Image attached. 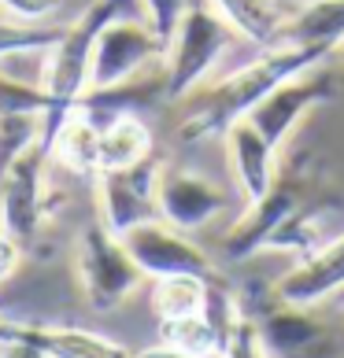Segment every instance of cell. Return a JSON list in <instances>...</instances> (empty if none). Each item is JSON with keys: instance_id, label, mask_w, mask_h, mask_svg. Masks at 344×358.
Returning a JSON list of instances; mask_svg holds the SVG:
<instances>
[{"instance_id": "cell-1", "label": "cell", "mask_w": 344, "mask_h": 358, "mask_svg": "<svg viewBox=\"0 0 344 358\" xmlns=\"http://www.w3.org/2000/svg\"><path fill=\"white\" fill-rule=\"evenodd\" d=\"M326 59H329L326 52H315V48H293V45L263 48V56L248 59L245 67L185 92L174 103V126H170L174 141L207 144L215 137H226L230 126L252 115L282 82L315 71Z\"/></svg>"}, {"instance_id": "cell-2", "label": "cell", "mask_w": 344, "mask_h": 358, "mask_svg": "<svg viewBox=\"0 0 344 358\" xmlns=\"http://www.w3.org/2000/svg\"><path fill=\"white\" fill-rule=\"evenodd\" d=\"M233 41H237V30L219 15V8L211 0H189L163 56L167 103H178L185 92L204 85L207 74L219 67V59L233 48Z\"/></svg>"}, {"instance_id": "cell-3", "label": "cell", "mask_w": 344, "mask_h": 358, "mask_svg": "<svg viewBox=\"0 0 344 358\" xmlns=\"http://www.w3.org/2000/svg\"><path fill=\"white\" fill-rule=\"evenodd\" d=\"M74 273L78 288L89 310L108 314L118 310L123 303L144 285V273L134 259H130L126 244L115 233H108V225L100 218H89L78 229L74 241Z\"/></svg>"}, {"instance_id": "cell-4", "label": "cell", "mask_w": 344, "mask_h": 358, "mask_svg": "<svg viewBox=\"0 0 344 358\" xmlns=\"http://www.w3.org/2000/svg\"><path fill=\"white\" fill-rule=\"evenodd\" d=\"M263 358H344V329L315 307L282 303L270 288L263 307L248 310Z\"/></svg>"}, {"instance_id": "cell-5", "label": "cell", "mask_w": 344, "mask_h": 358, "mask_svg": "<svg viewBox=\"0 0 344 358\" xmlns=\"http://www.w3.org/2000/svg\"><path fill=\"white\" fill-rule=\"evenodd\" d=\"M52 163V155L34 144L30 152H22L15 159V166L8 170L4 189H0V229H4L11 241H19V248L26 255H34L37 244H41V229L52 218L48 210V185H45V166Z\"/></svg>"}, {"instance_id": "cell-6", "label": "cell", "mask_w": 344, "mask_h": 358, "mask_svg": "<svg viewBox=\"0 0 344 358\" xmlns=\"http://www.w3.org/2000/svg\"><path fill=\"white\" fill-rule=\"evenodd\" d=\"M163 56H167V45L156 37L149 19H115V22L104 26L97 45H92L89 89L85 92L123 85L130 78L160 67Z\"/></svg>"}, {"instance_id": "cell-7", "label": "cell", "mask_w": 344, "mask_h": 358, "mask_svg": "<svg viewBox=\"0 0 344 358\" xmlns=\"http://www.w3.org/2000/svg\"><path fill=\"white\" fill-rule=\"evenodd\" d=\"M160 155H149L134 170H100L92 178L97 196V218L108 225V233L126 236L137 225L160 218L156 215V181H160Z\"/></svg>"}, {"instance_id": "cell-8", "label": "cell", "mask_w": 344, "mask_h": 358, "mask_svg": "<svg viewBox=\"0 0 344 358\" xmlns=\"http://www.w3.org/2000/svg\"><path fill=\"white\" fill-rule=\"evenodd\" d=\"M311 196L308 181L293 174H274V185L263 192V200L248 203L245 218L222 236V255L230 262H248L259 251H267L270 236L296 215V207Z\"/></svg>"}, {"instance_id": "cell-9", "label": "cell", "mask_w": 344, "mask_h": 358, "mask_svg": "<svg viewBox=\"0 0 344 358\" xmlns=\"http://www.w3.org/2000/svg\"><path fill=\"white\" fill-rule=\"evenodd\" d=\"M118 241L126 244L130 259L141 266L144 277H152V281H160V277H174V273H196V277H219L215 262L211 255L189 241V233L174 229V225H167L160 218L137 225V229H130L126 236H118Z\"/></svg>"}, {"instance_id": "cell-10", "label": "cell", "mask_w": 344, "mask_h": 358, "mask_svg": "<svg viewBox=\"0 0 344 358\" xmlns=\"http://www.w3.org/2000/svg\"><path fill=\"white\" fill-rule=\"evenodd\" d=\"M333 96H337V74L315 67L300 78L282 82L252 115H248V122L259 129L267 144L282 148V144L293 137V129L303 122V115L315 111L319 103H329Z\"/></svg>"}, {"instance_id": "cell-11", "label": "cell", "mask_w": 344, "mask_h": 358, "mask_svg": "<svg viewBox=\"0 0 344 358\" xmlns=\"http://www.w3.org/2000/svg\"><path fill=\"white\" fill-rule=\"evenodd\" d=\"M226 207L230 196L204 174L185 166L160 170V181H156V215H160V222L174 225L181 233H196L215 222Z\"/></svg>"}, {"instance_id": "cell-12", "label": "cell", "mask_w": 344, "mask_h": 358, "mask_svg": "<svg viewBox=\"0 0 344 358\" xmlns=\"http://www.w3.org/2000/svg\"><path fill=\"white\" fill-rule=\"evenodd\" d=\"M4 340L30 343V348L45 351L48 358H137L123 343H115L100 333H89V329H71V325H26V322L0 317V343Z\"/></svg>"}, {"instance_id": "cell-13", "label": "cell", "mask_w": 344, "mask_h": 358, "mask_svg": "<svg viewBox=\"0 0 344 358\" xmlns=\"http://www.w3.org/2000/svg\"><path fill=\"white\" fill-rule=\"evenodd\" d=\"M337 292H344V233L319 248L311 259H303L300 266H293L285 277H277L274 285V296L293 307H322Z\"/></svg>"}, {"instance_id": "cell-14", "label": "cell", "mask_w": 344, "mask_h": 358, "mask_svg": "<svg viewBox=\"0 0 344 358\" xmlns=\"http://www.w3.org/2000/svg\"><path fill=\"white\" fill-rule=\"evenodd\" d=\"M226 152H230V166H233L245 203L263 200V192L274 185V174H277V148L263 141V134L248 118H241L226 134Z\"/></svg>"}, {"instance_id": "cell-15", "label": "cell", "mask_w": 344, "mask_h": 358, "mask_svg": "<svg viewBox=\"0 0 344 358\" xmlns=\"http://www.w3.org/2000/svg\"><path fill=\"white\" fill-rule=\"evenodd\" d=\"M211 4L237 30V37H245L256 48L282 45V30L296 11V4L289 8V0H211Z\"/></svg>"}, {"instance_id": "cell-16", "label": "cell", "mask_w": 344, "mask_h": 358, "mask_svg": "<svg viewBox=\"0 0 344 358\" xmlns=\"http://www.w3.org/2000/svg\"><path fill=\"white\" fill-rule=\"evenodd\" d=\"M344 41V0H308L293 11L282 30V45L333 52Z\"/></svg>"}, {"instance_id": "cell-17", "label": "cell", "mask_w": 344, "mask_h": 358, "mask_svg": "<svg viewBox=\"0 0 344 358\" xmlns=\"http://www.w3.org/2000/svg\"><path fill=\"white\" fill-rule=\"evenodd\" d=\"M149 155H156L152 129L141 115H123L100 129V170H134Z\"/></svg>"}, {"instance_id": "cell-18", "label": "cell", "mask_w": 344, "mask_h": 358, "mask_svg": "<svg viewBox=\"0 0 344 358\" xmlns=\"http://www.w3.org/2000/svg\"><path fill=\"white\" fill-rule=\"evenodd\" d=\"M52 159L60 166H67L71 174L97 178L100 174V126L89 122L82 111H74L67 118V126L52 141Z\"/></svg>"}, {"instance_id": "cell-19", "label": "cell", "mask_w": 344, "mask_h": 358, "mask_svg": "<svg viewBox=\"0 0 344 358\" xmlns=\"http://www.w3.org/2000/svg\"><path fill=\"white\" fill-rule=\"evenodd\" d=\"M226 340H230V329L211 322L207 314H189V317L160 322V343L178 348V351L193 355V358H222Z\"/></svg>"}, {"instance_id": "cell-20", "label": "cell", "mask_w": 344, "mask_h": 358, "mask_svg": "<svg viewBox=\"0 0 344 358\" xmlns=\"http://www.w3.org/2000/svg\"><path fill=\"white\" fill-rule=\"evenodd\" d=\"M211 281H215V277H196V273L160 277L156 288H152V310H156V317H160V322H170V317L204 314Z\"/></svg>"}, {"instance_id": "cell-21", "label": "cell", "mask_w": 344, "mask_h": 358, "mask_svg": "<svg viewBox=\"0 0 344 358\" xmlns=\"http://www.w3.org/2000/svg\"><path fill=\"white\" fill-rule=\"evenodd\" d=\"M67 22H19V19H0V63L15 56H45L63 37Z\"/></svg>"}, {"instance_id": "cell-22", "label": "cell", "mask_w": 344, "mask_h": 358, "mask_svg": "<svg viewBox=\"0 0 344 358\" xmlns=\"http://www.w3.org/2000/svg\"><path fill=\"white\" fill-rule=\"evenodd\" d=\"M41 141V115H0V189L22 152Z\"/></svg>"}, {"instance_id": "cell-23", "label": "cell", "mask_w": 344, "mask_h": 358, "mask_svg": "<svg viewBox=\"0 0 344 358\" xmlns=\"http://www.w3.org/2000/svg\"><path fill=\"white\" fill-rule=\"evenodd\" d=\"M41 111H45L41 85H30L22 78L0 71V115H41Z\"/></svg>"}, {"instance_id": "cell-24", "label": "cell", "mask_w": 344, "mask_h": 358, "mask_svg": "<svg viewBox=\"0 0 344 358\" xmlns=\"http://www.w3.org/2000/svg\"><path fill=\"white\" fill-rule=\"evenodd\" d=\"M141 8H144V19H149V26L156 30V37H160L163 45H170V37H174L189 0H141Z\"/></svg>"}, {"instance_id": "cell-25", "label": "cell", "mask_w": 344, "mask_h": 358, "mask_svg": "<svg viewBox=\"0 0 344 358\" xmlns=\"http://www.w3.org/2000/svg\"><path fill=\"white\" fill-rule=\"evenodd\" d=\"M63 0H0V11L19 22H52Z\"/></svg>"}, {"instance_id": "cell-26", "label": "cell", "mask_w": 344, "mask_h": 358, "mask_svg": "<svg viewBox=\"0 0 344 358\" xmlns=\"http://www.w3.org/2000/svg\"><path fill=\"white\" fill-rule=\"evenodd\" d=\"M222 358H263L259 340H256V325H252V317H248V314H241V317L233 322Z\"/></svg>"}, {"instance_id": "cell-27", "label": "cell", "mask_w": 344, "mask_h": 358, "mask_svg": "<svg viewBox=\"0 0 344 358\" xmlns=\"http://www.w3.org/2000/svg\"><path fill=\"white\" fill-rule=\"evenodd\" d=\"M22 259H26V251L19 248V241H11V236H8L4 229H0V285L11 281V277L19 273Z\"/></svg>"}, {"instance_id": "cell-28", "label": "cell", "mask_w": 344, "mask_h": 358, "mask_svg": "<svg viewBox=\"0 0 344 358\" xmlns=\"http://www.w3.org/2000/svg\"><path fill=\"white\" fill-rule=\"evenodd\" d=\"M0 358H48L45 351L30 348V343H19V340H4L0 343Z\"/></svg>"}, {"instance_id": "cell-29", "label": "cell", "mask_w": 344, "mask_h": 358, "mask_svg": "<svg viewBox=\"0 0 344 358\" xmlns=\"http://www.w3.org/2000/svg\"><path fill=\"white\" fill-rule=\"evenodd\" d=\"M137 358H193V355H185V351H178V348H167V343H156V348L137 351Z\"/></svg>"}, {"instance_id": "cell-30", "label": "cell", "mask_w": 344, "mask_h": 358, "mask_svg": "<svg viewBox=\"0 0 344 358\" xmlns=\"http://www.w3.org/2000/svg\"><path fill=\"white\" fill-rule=\"evenodd\" d=\"M329 59H340V71H344V41H340L333 52H329Z\"/></svg>"}, {"instance_id": "cell-31", "label": "cell", "mask_w": 344, "mask_h": 358, "mask_svg": "<svg viewBox=\"0 0 344 358\" xmlns=\"http://www.w3.org/2000/svg\"><path fill=\"white\" fill-rule=\"evenodd\" d=\"M329 307H337V310H344V292H337V296L329 299Z\"/></svg>"}]
</instances>
